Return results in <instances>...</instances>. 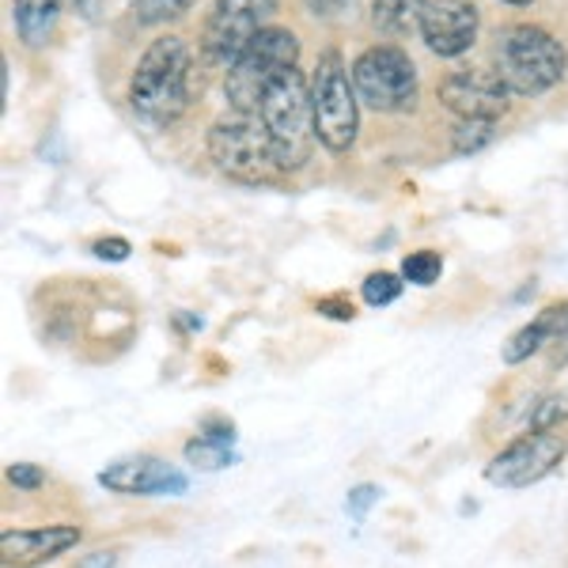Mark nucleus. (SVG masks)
I'll list each match as a JSON object with an SVG mask.
<instances>
[{"instance_id": "obj_18", "label": "nucleus", "mask_w": 568, "mask_h": 568, "mask_svg": "<svg viewBox=\"0 0 568 568\" xmlns=\"http://www.w3.org/2000/svg\"><path fill=\"white\" fill-rule=\"evenodd\" d=\"M186 459L194 463L197 470H220V466H227L235 455L227 444H216V439H209V436H197L186 444Z\"/></svg>"}, {"instance_id": "obj_22", "label": "nucleus", "mask_w": 568, "mask_h": 568, "mask_svg": "<svg viewBox=\"0 0 568 568\" xmlns=\"http://www.w3.org/2000/svg\"><path fill=\"white\" fill-rule=\"evenodd\" d=\"M493 136H497V125L493 122H459L455 125V152L474 155V152H481L485 144H493Z\"/></svg>"}, {"instance_id": "obj_27", "label": "nucleus", "mask_w": 568, "mask_h": 568, "mask_svg": "<svg viewBox=\"0 0 568 568\" xmlns=\"http://www.w3.org/2000/svg\"><path fill=\"white\" fill-rule=\"evenodd\" d=\"M318 311H329V318H353L356 311H353V304H345L342 296H334V300H323L318 304Z\"/></svg>"}, {"instance_id": "obj_5", "label": "nucleus", "mask_w": 568, "mask_h": 568, "mask_svg": "<svg viewBox=\"0 0 568 568\" xmlns=\"http://www.w3.org/2000/svg\"><path fill=\"white\" fill-rule=\"evenodd\" d=\"M209 155L235 182H270L281 175L277 152H273L270 133H265L258 114L220 118L209 130Z\"/></svg>"}, {"instance_id": "obj_17", "label": "nucleus", "mask_w": 568, "mask_h": 568, "mask_svg": "<svg viewBox=\"0 0 568 568\" xmlns=\"http://www.w3.org/2000/svg\"><path fill=\"white\" fill-rule=\"evenodd\" d=\"M439 273H444V258H439L436 251H414V254H406V262H402V277L409 284H420V288L436 284Z\"/></svg>"}, {"instance_id": "obj_14", "label": "nucleus", "mask_w": 568, "mask_h": 568, "mask_svg": "<svg viewBox=\"0 0 568 568\" xmlns=\"http://www.w3.org/2000/svg\"><path fill=\"white\" fill-rule=\"evenodd\" d=\"M565 337H568V304H554V307H546L535 323L516 329L500 356H504V364H524L527 356H535L546 342H565Z\"/></svg>"}, {"instance_id": "obj_10", "label": "nucleus", "mask_w": 568, "mask_h": 568, "mask_svg": "<svg viewBox=\"0 0 568 568\" xmlns=\"http://www.w3.org/2000/svg\"><path fill=\"white\" fill-rule=\"evenodd\" d=\"M508 84L485 69H459L439 84V103L459 122H497L508 114Z\"/></svg>"}, {"instance_id": "obj_8", "label": "nucleus", "mask_w": 568, "mask_h": 568, "mask_svg": "<svg viewBox=\"0 0 568 568\" xmlns=\"http://www.w3.org/2000/svg\"><path fill=\"white\" fill-rule=\"evenodd\" d=\"M273 12H277V0H216L201 34L205 58L232 69L235 58L265 31Z\"/></svg>"}, {"instance_id": "obj_3", "label": "nucleus", "mask_w": 568, "mask_h": 568, "mask_svg": "<svg viewBox=\"0 0 568 568\" xmlns=\"http://www.w3.org/2000/svg\"><path fill=\"white\" fill-rule=\"evenodd\" d=\"M565 45L535 23H516L497 39V77L516 95H542L565 80Z\"/></svg>"}, {"instance_id": "obj_26", "label": "nucleus", "mask_w": 568, "mask_h": 568, "mask_svg": "<svg viewBox=\"0 0 568 568\" xmlns=\"http://www.w3.org/2000/svg\"><path fill=\"white\" fill-rule=\"evenodd\" d=\"M304 4H307V12H311V16H323V20H326V16H337V12H342V8L349 4V0H304Z\"/></svg>"}, {"instance_id": "obj_21", "label": "nucleus", "mask_w": 568, "mask_h": 568, "mask_svg": "<svg viewBox=\"0 0 568 568\" xmlns=\"http://www.w3.org/2000/svg\"><path fill=\"white\" fill-rule=\"evenodd\" d=\"M530 428L546 433V428H557L561 420H568V390H557V394H546L535 409H530Z\"/></svg>"}, {"instance_id": "obj_29", "label": "nucleus", "mask_w": 568, "mask_h": 568, "mask_svg": "<svg viewBox=\"0 0 568 568\" xmlns=\"http://www.w3.org/2000/svg\"><path fill=\"white\" fill-rule=\"evenodd\" d=\"M61 8H69V12H88L91 16V0H58Z\"/></svg>"}, {"instance_id": "obj_28", "label": "nucleus", "mask_w": 568, "mask_h": 568, "mask_svg": "<svg viewBox=\"0 0 568 568\" xmlns=\"http://www.w3.org/2000/svg\"><path fill=\"white\" fill-rule=\"evenodd\" d=\"M114 554H91L88 561H80V568H114Z\"/></svg>"}, {"instance_id": "obj_11", "label": "nucleus", "mask_w": 568, "mask_h": 568, "mask_svg": "<svg viewBox=\"0 0 568 568\" xmlns=\"http://www.w3.org/2000/svg\"><path fill=\"white\" fill-rule=\"evenodd\" d=\"M99 485L110 493H125V497H179L186 493V474L155 455H130V459L110 463L99 474Z\"/></svg>"}, {"instance_id": "obj_1", "label": "nucleus", "mask_w": 568, "mask_h": 568, "mask_svg": "<svg viewBox=\"0 0 568 568\" xmlns=\"http://www.w3.org/2000/svg\"><path fill=\"white\" fill-rule=\"evenodd\" d=\"M194 95V53L179 34L155 39L130 80V106L144 125H171Z\"/></svg>"}, {"instance_id": "obj_9", "label": "nucleus", "mask_w": 568, "mask_h": 568, "mask_svg": "<svg viewBox=\"0 0 568 568\" xmlns=\"http://www.w3.org/2000/svg\"><path fill=\"white\" fill-rule=\"evenodd\" d=\"M565 452H568V444L554 428H546V433L530 428L527 436L508 444L497 459L485 466V481L500 485V489H527V485L542 481L546 474L565 459Z\"/></svg>"}, {"instance_id": "obj_12", "label": "nucleus", "mask_w": 568, "mask_h": 568, "mask_svg": "<svg viewBox=\"0 0 568 568\" xmlns=\"http://www.w3.org/2000/svg\"><path fill=\"white\" fill-rule=\"evenodd\" d=\"M420 39L439 58H459L478 39V4L474 0H428L420 12Z\"/></svg>"}, {"instance_id": "obj_2", "label": "nucleus", "mask_w": 568, "mask_h": 568, "mask_svg": "<svg viewBox=\"0 0 568 568\" xmlns=\"http://www.w3.org/2000/svg\"><path fill=\"white\" fill-rule=\"evenodd\" d=\"M258 118L270 133V144L277 152L281 171H300L315 152V103H311L307 77L300 69H288L265 91Z\"/></svg>"}, {"instance_id": "obj_25", "label": "nucleus", "mask_w": 568, "mask_h": 568, "mask_svg": "<svg viewBox=\"0 0 568 568\" xmlns=\"http://www.w3.org/2000/svg\"><path fill=\"white\" fill-rule=\"evenodd\" d=\"M91 251H95V258H103V262H125V258H130V243L114 240V235H110V240H99Z\"/></svg>"}, {"instance_id": "obj_6", "label": "nucleus", "mask_w": 568, "mask_h": 568, "mask_svg": "<svg viewBox=\"0 0 568 568\" xmlns=\"http://www.w3.org/2000/svg\"><path fill=\"white\" fill-rule=\"evenodd\" d=\"M311 103H315V136L329 152H349L361 130V114H356V88L353 72L345 69L342 53L329 50L318 58L315 80H311Z\"/></svg>"}, {"instance_id": "obj_24", "label": "nucleus", "mask_w": 568, "mask_h": 568, "mask_svg": "<svg viewBox=\"0 0 568 568\" xmlns=\"http://www.w3.org/2000/svg\"><path fill=\"white\" fill-rule=\"evenodd\" d=\"M8 481L20 485V489H39L42 470H39V466H31V463H16V466H8Z\"/></svg>"}, {"instance_id": "obj_23", "label": "nucleus", "mask_w": 568, "mask_h": 568, "mask_svg": "<svg viewBox=\"0 0 568 568\" xmlns=\"http://www.w3.org/2000/svg\"><path fill=\"white\" fill-rule=\"evenodd\" d=\"M375 497H379V489H375V485H356V489L349 493V500H345V508H349L353 519H364V511L372 508Z\"/></svg>"}, {"instance_id": "obj_30", "label": "nucleus", "mask_w": 568, "mask_h": 568, "mask_svg": "<svg viewBox=\"0 0 568 568\" xmlns=\"http://www.w3.org/2000/svg\"><path fill=\"white\" fill-rule=\"evenodd\" d=\"M504 4H516V8H527V4H535V0H504Z\"/></svg>"}, {"instance_id": "obj_7", "label": "nucleus", "mask_w": 568, "mask_h": 568, "mask_svg": "<svg viewBox=\"0 0 568 568\" xmlns=\"http://www.w3.org/2000/svg\"><path fill=\"white\" fill-rule=\"evenodd\" d=\"M356 99L383 114H402L417 103V69L398 45H372L353 61Z\"/></svg>"}, {"instance_id": "obj_13", "label": "nucleus", "mask_w": 568, "mask_h": 568, "mask_svg": "<svg viewBox=\"0 0 568 568\" xmlns=\"http://www.w3.org/2000/svg\"><path fill=\"white\" fill-rule=\"evenodd\" d=\"M80 542V527H34V530H4L0 535V557L4 568H34Z\"/></svg>"}, {"instance_id": "obj_20", "label": "nucleus", "mask_w": 568, "mask_h": 568, "mask_svg": "<svg viewBox=\"0 0 568 568\" xmlns=\"http://www.w3.org/2000/svg\"><path fill=\"white\" fill-rule=\"evenodd\" d=\"M364 304L368 307H387V304H394V300L402 296V277H394V273H368L364 277Z\"/></svg>"}, {"instance_id": "obj_4", "label": "nucleus", "mask_w": 568, "mask_h": 568, "mask_svg": "<svg viewBox=\"0 0 568 568\" xmlns=\"http://www.w3.org/2000/svg\"><path fill=\"white\" fill-rule=\"evenodd\" d=\"M300 61V42L284 27H265L246 50L235 58V65L227 69L224 95L232 103L235 114H258L265 91H270L288 69H296Z\"/></svg>"}, {"instance_id": "obj_19", "label": "nucleus", "mask_w": 568, "mask_h": 568, "mask_svg": "<svg viewBox=\"0 0 568 568\" xmlns=\"http://www.w3.org/2000/svg\"><path fill=\"white\" fill-rule=\"evenodd\" d=\"M194 8V0H133V12L141 23H168L182 20Z\"/></svg>"}, {"instance_id": "obj_16", "label": "nucleus", "mask_w": 568, "mask_h": 568, "mask_svg": "<svg viewBox=\"0 0 568 568\" xmlns=\"http://www.w3.org/2000/svg\"><path fill=\"white\" fill-rule=\"evenodd\" d=\"M428 0H375L372 4V23L379 27L383 34H402L420 31V12H425Z\"/></svg>"}, {"instance_id": "obj_15", "label": "nucleus", "mask_w": 568, "mask_h": 568, "mask_svg": "<svg viewBox=\"0 0 568 568\" xmlns=\"http://www.w3.org/2000/svg\"><path fill=\"white\" fill-rule=\"evenodd\" d=\"M58 0H12V16H16V31L20 39L39 50L53 39V27H58Z\"/></svg>"}]
</instances>
